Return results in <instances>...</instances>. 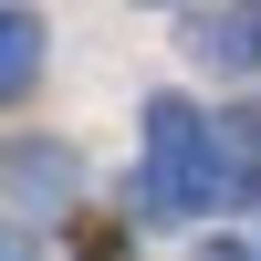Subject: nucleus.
<instances>
[{"instance_id": "20e7f679", "label": "nucleus", "mask_w": 261, "mask_h": 261, "mask_svg": "<svg viewBox=\"0 0 261 261\" xmlns=\"http://www.w3.org/2000/svg\"><path fill=\"white\" fill-rule=\"evenodd\" d=\"M94 261H115V241H105V251H94Z\"/></svg>"}, {"instance_id": "f03ea898", "label": "nucleus", "mask_w": 261, "mask_h": 261, "mask_svg": "<svg viewBox=\"0 0 261 261\" xmlns=\"http://www.w3.org/2000/svg\"><path fill=\"white\" fill-rule=\"evenodd\" d=\"M32 73H42V21L32 11H0V105H11Z\"/></svg>"}, {"instance_id": "f257e3e1", "label": "nucleus", "mask_w": 261, "mask_h": 261, "mask_svg": "<svg viewBox=\"0 0 261 261\" xmlns=\"http://www.w3.org/2000/svg\"><path fill=\"white\" fill-rule=\"evenodd\" d=\"M146 188H157L167 209H209L220 199V136H209L178 94L146 105Z\"/></svg>"}, {"instance_id": "7ed1b4c3", "label": "nucleus", "mask_w": 261, "mask_h": 261, "mask_svg": "<svg viewBox=\"0 0 261 261\" xmlns=\"http://www.w3.org/2000/svg\"><path fill=\"white\" fill-rule=\"evenodd\" d=\"M0 261H42V241H32V230H11V220H0Z\"/></svg>"}]
</instances>
